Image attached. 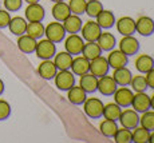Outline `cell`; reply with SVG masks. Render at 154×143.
I'll list each match as a JSON object with an SVG mask.
<instances>
[{"label": "cell", "instance_id": "1", "mask_svg": "<svg viewBox=\"0 0 154 143\" xmlns=\"http://www.w3.org/2000/svg\"><path fill=\"white\" fill-rule=\"evenodd\" d=\"M83 111L88 118L91 119H99L103 115V107L105 104L98 98H87L83 102Z\"/></svg>", "mask_w": 154, "mask_h": 143}, {"label": "cell", "instance_id": "2", "mask_svg": "<svg viewBox=\"0 0 154 143\" xmlns=\"http://www.w3.org/2000/svg\"><path fill=\"white\" fill-rule=\"evenodd\" d=\"M44 35L48 40L54 41V43H60L66 38V29H64L62 22H51L44 27Z\"/></svg>", "mask_w": 154, "mask_h": 143}, {"label": "cell", "instance_id": "3", "mask_svg": "<svg viewBox=\"0 0 154 143\" xmlns=\"http://www.w3.org/2000/svg\"><path fill=\"white\" fill-rule=\"evenodd\" d=\"M55 87L60 91H67L75 84V75L71 72V70H58L54 76Z\"/></svg>", "mask_w": 154, "mask_h": 143}, {"label": "cell", "instance_id": "4", "mask_svg": "<svg viewBox=\"0 0 154 143\" xmlns=\"http://www.w3.org/2000/svg\"><path fill=\"white\" fill-rule=\"evenodd\" d=\"M35 53L39 59H52L54 55L56 53V46L54 41L46 39H42L39 41H36V47H35Z\"/></svg>", "mask_w": 154, "mask_h": 143}, {"label": "cell", "instance_id": "5", "mask_svg": "<svg viewBox=\"0 0 154 143\" xmlns=\"http://www.w3.org/2000/svg\"><path fill=\"white\" fill-rule=\"evenodd\" d=\"M112 96H114V102L118 106H121L122 108H126V107L131 106L134 91L131 88H129L127 86H119V87H117V90L112 94Z\"/></svg>", "mask_w": 154, "mask_h": 143}, {"label": "cell", "instance_id": "6", "mask_svg": "<svg viewBox=\"0 0 154 143\" xmlns=\"http://www.w3.org/2000/svg\"><path fill=\"white\" fill-rule=\"evenodd\" d=\"M83 46H85L83 38L78 34H70L67 38H64V48L72 56L81 55Z\"/></svg>", "mask_w": 154, "mask_h": 143}, {"label": "cell", "instance_id": "7", "mask_svg": "<svg viewBox=\"0 0 154 143\" xmlns=\"http://www.w3.org/2000/svg\"><path fill=\"white\" fill-rule=\"evenodd\" d=\"M82 35L85 41H97V39L99 38L100 32H102V28L99 27V24L94 20H87L86 23H83L81 28Z\"/></svg>", "mask_w": 154, "mask_h": 143}, {"label": "cell", "instance_id": "8", "mask_svg": "<svg viewBox=\"0 0 154 143\" xmlns=\"http://www.w3.org/2000/svg\"><path fill=\"white\" fill-rule=\"evenodd\" d=\"M118 120H119L122 127L133 130L134 127H137L140 124V115H138V112L134 108H127L126 107L125 110H122Z\"/></svg>", "mask_w": 154, "mask_h": 143}, {"label": "cell", "instance_id": "9", "mask_svg": "<svg viewBox=\"0 0 154 143\" xmlns=\"http://www.w3.org/2000/svg\"><path fill=\"white\" fill-rule=\"evenodd\" d=\"M119 50L127 56L137 55V52L140 51V41L135 39L134 35H127V36H122V39L118 43Z\"/></svg>", "mask_w": 154, "mask_h": 143}, {"label": "cell", "instance_id": "10", "mask_svg": "<svg viewBox=\"0 0 154 143\" xmlns=\"http://www.w3.org/2000/svg\"><path fill=\"white\" fill-rule=\"evenodd\" d=\"M135 32L141 36H152L154 34V20L149 16H140L135 20Z\"/></svg>", "mask_w": 154, "mask_h": 143}, {"label": "cell", "instance_id": "11", "mask_svg": "<svg viewBox=\"0 0 154 143\" xmlns=\"http://www.w3.org/2000/svg\"><path fill=\"white\" fill-rule=\"evenodd\" d=\"M70 70L76 76H81L86 72H90V60L86 59L83 55H76L75 58H72Z\"/></svg>", "mask_w": 154, "mask_h": 143}, {"label": "cell", "instance_id": "12", "mask_svg": "<svg viewBox=\"0 0 154 143\" xmlns=\"http://www.w3.org/2000/svg\"><path fill=\"white\" fill-rule=\"evenodd\" d=\"M109 70H110V65L107 63V59L105 58V56H98V58L93 59V60H90V72L93 74V75L100 76L103 75H107Z\"/></svg>", "mask_w": 154, "mask_h": 143}, {"label": "cell", "instance_id": "13", "mask_svg": "<svg viewBox=\"0 0 154 143\" xmlns=\"http://www.w3.org/2000/svg\"><path fill=\"white\" fill-rule=\"evenodd\" d=\"M24 16L27 22H42L46 16V11H44L43 5H40L39 3H32V4L27 5Z\"/></svg>", "mask_w": 154, "mask_h": 143}, {"label": "cell", "instance_id": "14", "mask_svg": "<svg viewBox=\"0 0 154 143\" xmlns=\"http://www.w3.org/2000/svg\"><path fill=\"white\" fill-rule=\"evenodd\" d=\"M117 31L119 32L122 36L127 35H134L135 34V20L130 16H122L115 22Z\"/></svg>", "mask_w": 154, "mask_h": 143}, {"label": "cell", "instance_id": "15", "mask_svg": "<svg viewBox=\"0 0 154 143\" xmlns=\"http://www.w3.org/2000/svg\"><path fill=\"white\" fill-rule=\"evenodd\" d=\"M107 63L110 65V68L115 70V68H121V67H125L129 62V56L125 55L121 50H111L109 51V55H107Z\"/></svg>", "mask_w": 154, "mask_h": 143}, {"label": "cell", "instance_id": "16", "mask_svg": "<svg viewBox=\"0 0 154 143\" xmlns=\"http://www.w3.org/2000/svg\"><path fill=\"white\" fill-rule=\"evenodd\" d=\"M131 107L138 114H142V112L150 110V96L145 91L143 92H134Z\"/></svg>", "mask_w": 154, "mask_h": 143}, {"label": "cell", "instance_id": "17", "mask_svg": "<svg viewBox=\"0 0 154 143\" xmlns=\"http://www.w3.org/2000/svg\"><path fill=\"white\" fill-rule=\"evenodd\" d=\"M118 84L115 83V80L112 79V76L103 75L98 78V91L105 96H111L117 90Z\"/></svg>", "mask_w": 154, "mask_h": 143}, {"label": "cell", "instance_id": "18", "mask_svg": "<svg viewBox=\"0 0 154 143\" xmlns=\"http://www.w3.org/2000/svg\"><path fill=\"white\" fill-rule=\"evenodd\" d=\"M79 86L86 91V94H94L98 91V76L91 72H86L79 78Z\"/></svg>", "mask_w": 154, "mask_h": 143}, {"label": "cell", "instance_id": "19", "mask_svg": "<svg viewBox=\"0 0 154 143\" xmlns=\"http://www.w3.org/2000/svg\"><path fill=\"white\" fill-rule=\"evenodd\" d=\"M56 72H58V68H56V65L54 64V62L51 59H44L42 63L38 65V74H39V76L42 79L46 80L54 79Z\"/></svg>", "mask_w": 154, "mask_h": 143}, {"label": "cell", "instance_id": "20", "mask_svg": "<svg viewBox=\"0 0 154 143\" xmlns=\"http://www.w3.org/2000/svg\"><path fill=\"white\" fill-rule=\"evenodd\" d=\"M62 24H63L64 29H66V34H78V32H81L83 22H82L81 16L70 14L69 16L62 22Z\"/></svg>", "mask_w": 154, "mask_h": 143}, {"label": "cell", "instance_id": "21", "mask_svg": "<svg viewBox=\"0 0 154 143\" xmlns=\"http://www.w3.org/2000/svg\"><path fill=\"white\" fill-rule=\"evenodd\" d=\"M67 99L70 103L75 104V106H82L85 100L87 99V94L81 86L74 84L70 90H67Z\"/></svg>", "mask_w": 154, "mask_h": 143}, {"label": "cell", "instance_id": "22", "mask_svg": "<svg viewBox=\"0 0 154 143\" xmlns=\"http://www.w3.org/2000/svg\"><path fill=\"white\" fill-rule=\"evenodd\" d=\"M95 22L98 23L102 29H110L111 27H114L117 19L114 16V12H111L110 10H102L97 15Z\"/></svg>", "mask_w": 154, "mask_h": 143}, {"label": "cell", "instance_id": "23", "mask_svg": "<svg viewBox=\"0 0 154 143\" xmlns=\"http://www.w3.org/2000/svg\"><path fill=\"white\" fill-rule=\"evenodd\" d=\"M97 44L99 46V48L106 52L111 51V50L115 48V46H117V39H115V36L111 34V32H100L99 38L97 39Z\"/></svg>", "mask_w": 154, "mask_h": 143}, {"label": "cell", "instance_id": "24", "mask_svg": "<svg viewBox=\"0 0 154 143\" xmlns=\"http://www.w3.org/2000/svg\"><path fill=\"white\" fill-rule=\"evenodd\" d=\"M111 76L118 86H129L130 80L133 78V74L125 65V67H121V68H115Z\"/></svg>", "mask_w": 154, "mask_h": 143}, {"label": "cell", "instance_id": "25", "mask_svg": "<svg viewBox=\"0 0 154 143\" xmlns=\"http://www.w3.org/2000/svg\"><path fill=\"white\" fill-rule=\"evenodd\" d=\"M51 14H52V16H54V19L56 22H63V20L71 14L69 3H64V0L63 2L54 3V5H52V8H51Z\"/></svg>", "mask_w": 154, "mask_h": 143}, {"label": "cell", "instance_id": "26", "mask_svg": "<svg viewBox=\"0 0 154 143\" xmlns=\"http://www.w3.org/2000/svg\"><path fill=\"white\" fill-rule=\"evenodd\" d=\"M36 39L28 36L27 34H23L17 38V48L24 53H32L35 52V47H36Z\"/></svg>", "mask_w": 154, "mask_h": 143}, {"label": "cell", "instance_id": "27", "mask_svg": "<svg viewBox=\"0 0 154 143\" xmlns=\"http://www.w3.org/2000/svg\"><path fill=\"white\" fill-rule=\"evenodd\" d=\"M135 68L140 71L141 74H146L154 67V58L147 53H142L135 58Z\"/></svg>", "mask_w": 154, "mask_h": 143}, {"label": "cell", "instance_id": "28", "mask_svg": "<svg viewBox=\"0 0 154 143\" xmlns=\"http://www.w3.org/2000/svg\"><path fill=\"white\" fill-rule=\"evenodd\" d=\"M26 27H27V20L22 16L11 17L10 23H8V28H10L11 34L16 35V36L26 34Z\"/></svg>", "mask_w": 154, "mask_h": 143}, {"label": "cell", "instance_id": "29", "mask_svg": "<svg viewBox=\"0 0 154 143\" xmlns=\"http://www.w3.org/2000/svg\"><path fill=\"white\" fill-rule=\"evenodd\" d=\"M74 56L69 53L67 51H60L54 55V64L56 65L58 70H70L71 62H72Z\"/></svg>", "mask_w": 154, "mask_h": 143}, {"label": "cell", "instance_id": "30", "mask_svg": "<svg viewBox=\"0 0 154 143\" xmlns=\"http://www.w3.org/2000/svg\"><path fill=\"white\" fill-rule=\"evenodd\" d=\"M81 55H83L88 60H93V59L102 55V50L99 48L97 41H85V46H83V50H82Z\"/></svg>", "mask_w": 154, "mask_h": 143}, {"label": "cell", "instance_id": "31", "mask_svg": "<svg viewBox=\"0 0 154 143\" xmlns=\"http://www.w3.org/2000/svg\"><path fill=\"white\" fill-rule=\"evenodd\" d=\"M121 112H122V107L118 106L115 102H111V103L105 104L102 117L106 118V119H110V120H115V122H117L118 119H119Z\"/></svg>", "mask_w": 154, "mask_h": 143}, {"label": "cell", "instance_id": "32", "mask_svg": "<svg viewBox=\"0 0 154 143\" xmlns=\"http://www.w3.org/2000/svg\"><path fill=\"white\" fill-rule=\"evenodd\" d=\"M26 34L38 40L44 36V26L42 24V22H28L26 27Z\"/></svg>", "mask_w": 154, "mask_h": 143}, {"label": "cell", "instance_id": "33", "mask_svg": "<svg viewBox=\"0 0 154 143\" xmlns=\"http://www.w3.org/2000/svg\"><path fill=\"white\" fill-rule=\"evenodd\" d=\"M118 130V124L115 120H110V119H103L99 123V131L103 136L106 138H112L115 134V131Z\"/></svg>", "mask_w": 154, "mask_h": 143}, {"label": "cell", "instance_id": "34", "mask_svg": "<svg viewBox=\"0 0 154 143\" xmlns=\"http://www.w3.org/2000/svg\"><path fill=\"white\" fill-rule=\"evenodd\" d=\"M129 86L131 87V90L134 92H143L149 88L147 87L146 78H145V75H142V74H138V75L133 76Z\"/></svg>", "mask_w": 154, "mask_h": 143}, {"label": "cell", "instance_id": "35", "mask_svg": "<svg viewBox=\"0 0 154 143\" xmlns=\"http://www.w3.org/2000/svg\"><path fill=\"white\" fill-rule=\"evenodd\" d=\"M150 131H147L143 127H134L131 131V142L134 143H149Z\"/></svg>", "mask_w": 154, "mask_h": 143}, {"label": "cell", "instance_id": "36", "mask_svg": "<svg viewBox=\"0 0 154 143\" xmlns=\"http://www.w3.org/2000/svg\"><path fill=\"white\" fill-rule=\"evenodd\" d=\"M140 124L141 127L146 129L147 131L154 130V111L153 110H147V111L142 112L140 117Z\"/></svg>", "mask_w": 154, "mask_h": 143}, {"label": "cell", "instance_id": "37", "mask_svg": "<svg viewBox=\"0 0 154 143\" xmlns=\"http://www.w3.org/2000/svg\"><path fill=\"white\" fill-rule=\"evenodd\" d=\"M103 10V4L99 2V0H88L87 3H86V11L85 14H87L90 17H97V15H98L100 11Z\"/></svg>", "mask_w": 154, "mask_h": 143}, {"label": "cell", "instance_id": "38", "mask_svg": "<svg viewBox=\"0 0 154 143\" xmlns=\"http://www.w3.org/2000/svg\"><path fill=\"white\" fill-rule=\"evenodd\" d=\"M112 138L117 143H130L131 142V130L126 127H121V129L118 127Z\"/></svg>", "mask_w": 154, "mask_h": 143}, {"label": "cell", "instance_id": "39", "mask_svg": "<svg viewBox=\"0 0 154 143\" xmlns=\"http://www.w3.org/2000/svg\"><path fill=\"white\" fill-rule=\"evenodd\" d=\"M86 3H87V0H70L69 7L71 14L78 15V16L83 15L86 11Z\"/></svg>", "mask_w": 154, "mask_h": 143}, {"label": "cell", "instance_id": "40", "mask_svg": "<svg viewBox=\"0 0 154 143\" xmlns=\"http://www.w3.org/2000/svg\"><path fill=\"white\" fill-rule=\"evenodd\" d=\"M5 10L10 11V12H15V11H19L22 8L23 0H4L3 2Z\"/></svg>", "mask_w": 154, "mask_h": 143}, {"label": "cell", "instance_id": "41", "mask_svg": "<svg viewBox=\"0 0 154 143\" xmlns=\"http://www.w3.org/2000/svg\"><path fill=\"white\" fill-rule=\"evenodd\" d=\"M11 114V106L7 100L0 99V120H4L10 117Z\"/></svg>", "mask_w": 154, "mask_h": 143}, {"label": "cell", "instance_id": "42", "mask_svg": "<svg viewBox=\"0 0 154 143\" xmlns=\"http://www.w3.org/2000/svg\"><path fill=\"white\" fill-rule=\"evenodd\" d=\"M10 20H11L10 12L5 11V10H0V28H5V27H8Z\"/></svg>", "mask_w": 154, "mask_h": 143}, {"label": "cell", "instance_id": "43", "mask_svg": "<svg viewBox=\"0 0 154 143\" xmlns=\"http://www.w3.org/2000/svg\"><path fill=\"white\" fill-rule=\"evenodd\" d=\"M145 78H146V82H147V87L154 90V67L145 74Z\"/></svg>", "mask_w": 154, "mask_h": 143}, {"label": "cell", "instance_id": "44", "mask_svg": "<svg viewBox=\"0 0 154 143\" xmlns=\"http://www.w3.org/2000/svg\"><path fill=\"white\" fill-rule=\"evenodd\" d=\"M149 143H154V130L150 131V135H149Z\"/></svg>", "mask_w": 154, "mask_h": 143}, {"label": "cell", "instance_id": "45", "mask_svg": "<svg viewBox=\"0 0 154 143\" xmlns=\"http://www.w3.org/2000/svg\"><path fill=\"white\" fill-rule=\"evenodd\" d=\"M150 108L154 111V94L150 96Z\"/></svg>", "mask_w": 154, "mask_h": 143}, {"label": "cell", "instance_id": "46", "mask_svg": "<svg viewBox=\"0 0 154 143\" xmlns=\"http://www.w3.org/2000/svg\"><path fill=\"white\" fill-rule=\"evenodd\" d=\"M4 92V83H3V80L0 79V95Z\"/></svg>", "mask_w": 154, "mask_h": 143}, {"label": "cell", "instance_id": "47", "mask_svg": "<svg viewBox=\"0 0 154 143\" xmlns=\"http://www.w3.org/2000/svg\"><path fill=\"white\" fill-rule=\"evenodd\" d=\"M27 4H32V3H39V0H24Z\"/></svg>", "mask_w": 154, "mask_h": 143}, {"label": "cell", "instance_id": "48", "mask_svg": "<svg viewBox=\"0 0 154 143\" xmlns=\"http://www.w3.org/2000/svg\"><path fill=\"white\" fill-rule=\"evenodd\" d=\"M50 2H54V3H58V2H63V0H50Z\"/></svg>", "mask_w": 154, "mask_h": 143}, {"label": "cell", "instance_id": "49", "mask_svg": "<svg viewBox=\"0 0 154 143\" xmlns=\"http://www.w3.org/2000/svg\"><path fill=\"white\" fill-rule=\"evenodd\" d=\"M87 2H88V0H87Z\"/></svg>", "mask_w": 154, "mask_h": 143}]
</instances>
